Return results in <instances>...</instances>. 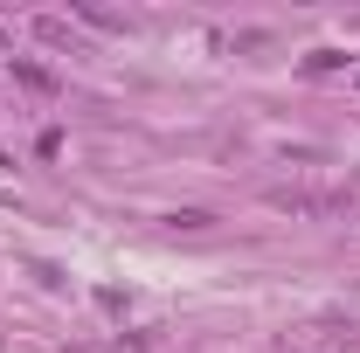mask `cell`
<instances>
[{
	"label": "cell",
	"mask_w": 360,
	"mask_h": 353,
	"mask_svg": "<svg viewBox=\"0 0 360 353\" xmlns=\"http://www.w3.org/2000/svg\"><path fill=\"white\" fill-rule=\"evenodd\" d=\"M270 208L277 215H312V222H333L354 208V194H333V187H270Z\"/></svg>",
	"instance_id": "cell-1"
},
{
	"label": "cell",
	"mask_w": 360,
	"mask_h": 353,
	"mask_svg": "<svg viewBox=\"0 0 360 353\" xmlns=\"http://www.w3.org/2000/svg\"><path fill=\"white\" fill-rule=\"evenodd\" d=\"M340 63H347L340 49H312V56H305V70H312V77H326V70H340Z\"/></svg>",
	"instance_id": "cell-3"
},
{
	"label": "cell",
	"mask_w": 360,
	"mask_h": 353,
	"mask_svg": "<svg viewBox=\"0 0 360 353\" xmlns=\"http://www.w3.org/2000/svg\"><path fill=\"white\" fill-rule=\"evenodd\" d=\"M0 49H7V35H0Z\"/></svg>",
	"instance_id": "cell-6"
},
{
	"label": "cell",
	"mask_w": 360,
	"mask_h": 353,
	"mask_svg": "<svg viewBox=\"0 0 360 353\" xmlns=\"http://www.w3.org/2000/svg\"><path fill=\"white\" fill-rule=\"evenodd\" d=\"M14 77L28 90H42V97H56V70H42V63H14Z\"/></svg>",
	"instance_id": "cell-2"
},
{
	"label": "cell",
	"mask_w": 360,
	"mask_h": 353,
	"mask_svg": "<svg viewBox=\"0 0 360 353\" xmlns=\"http://www.w3.org/2000/svg\"><path fill=\"white\" fill-rule=\"evenodd\" d=\"M0 167H7V153H0Z\"/></svg>",
	"instance_id": "cell-5"
},
{
	"label": "cell",
	"mask_w": 360,
	"mask_h": 353,
	"mask_svg": "<svg viewBox=\"0 0 360 353\" xmlns=\"http://www.w3.org/2000/svg\"><path fill=\"white\" fill-rule=\"evenodd\" d=\"M167 222H174V229H208L215 215H208V208H180V215H167Z\"/></svg>",
	"instance_id": "cell-4"
}]
</instances>
